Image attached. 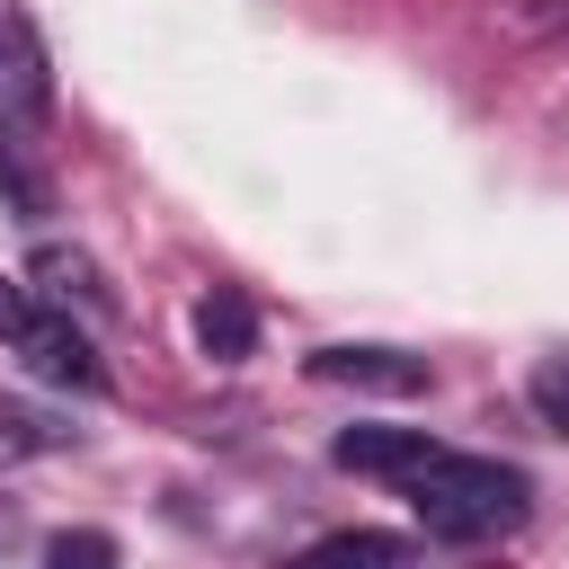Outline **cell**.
Masks as SVG:
<instances>
[{
	"label": "cell",
	"mask_w": 569,
	"mask_h": 569,
	"mask_svg": "<svg viewBox=\"0 0 569 569\" xmlns=\"http://www.w3.org/2000/svg\"><path fill=\"white\" fill-rule=\"evenodd\" d=\"M400 498L418 507V525L436 542H498L533 516V480L516 462H489V453H453L436 445L418 462V480H400Z\"/></svg>",
	"instance_id": "obj_1"
},
{
	"label": "cell",
	"mask_w": 569,
	"mask_h": 569,
	"mask_svg": "<svg viewBox=\"0 0 569 569\" xmlns=\"http://www.w3.org/2000/svg\"><path fill=\"white\" fill-rule=\"evenodd\" d=\"M0 347H9L36 382H53V391H107L98 347H89L80 320H71L62 302H44V293H18V302L0 311Z\"/></svg>",
	"instance_id": "obj_2"
},
{
	"label": "cell",
	"mask_w": 569,
	"mask_h": 569,
	"mask_svg": "<svg viewBox=\"0 0 569 569\" xmlns=\"http://www.w3.org/2000/svg\"><path fill=\"white\" fill-rule=\"evenodd\" d=\"M311 382H329V391H382V400H418L436 373H427V356H409V347H320V356H311Z\"/></svg>",
	"instance_id": "obj_3"
},
{
	"label": "cell",
	"mask_w": 569,
	"mask_h": 569,
	"mask_svg": "<svg viewBox=\"0 0 569 569\" xmlns=\"http://www.w3.org/2000/svg\"><path fill=\"white\" fill-rule=\"evenodd\" d=\"M53 107V71H44V44L18 9H0V124H44Z\"/></svg>",
	"instance_id": "obj_4"
},
{
	"label": "cell",
	"mask_w": 569,
	"mask_h": 569,
	"mask_svg": "<svg viewBox=\"0 0 569 569\" xmlns=\"http://www.w3.org/2000/svg\"><path fill=\"white\" fill-rule=\"evenodd\" d=\"M27 276H36V293H44V302H62V311H89V320H116V284L98 276V258H89V249H62V240H44V249L27 258Z\"/></svg>",
	"instance_id": "obj_5"
},
{
	"label": "cell",
	"mask_w": 569,
	"mask_h": 569,
	"mask_svg": "<svg viewBox=\"0 0 569 569\" xmlns=\"http://www.w3.org/2000/svg\"><path fill=\"white\" fill-rule=\"evenodd\" d=\"M329 453H338V471H365V480L400 489V480H418V462L436 453V436L427 427H347Z\"/></svg>",
	"instance_id": "obj_6"
},
{
	"label": "cell",
	"mask_w": 569,
	"mask_h": 569,
	"mask_svg": "<svg viewBox=\"0 0 569 569\" xmlns=\"http://www.w3.org/2000/svg\"><path fill=\"white\" fill-rule=\"evenodd\" d=\"M196 347H204L213 365H240V356L258 347V311H249V293L213 284V293L196 302Z\"/></svg>",
	"instance_id": "obj_7"
},
{
	"label": "cell",
	"mask_w": 569,
	"mask_h": 569,
	"mask_svg": "<svg viewBox=\"0 0 569 569\" xmlns=\"http://www.w3.org/2000/svg\"><path fill=\"white\" fill-rule=\"evenodd\" d=\"M0 187L18 196V213H27V222L53 204V196H44V169L27 160V124H0Z\"/></svg>",
	"instance_id": "obj_8"
},
{
	"label": "cell",
	"mask_w": 569,
	"mask_h": 569,
	"mask_svg": "<svg viewBox=\"0 0 569 569\" xmlns=\"http://www.w3.org/2000/svg\"><path fill=\"white\" fill-rule=\"evenodd\" d=\"M418 542L409 533H329V542H311V560H409Z\"/></svg>",
	"instance_id": "obj_9"
},
{
	"label": "cell",
	"mask_w": 569,
	"mask_h": 569,
	"mask_svg": "<svg viewBox=\"0 0 569 569\" xmlns=\"http://www.w3.org/2000/svg\"><path fill=\"white\" fill-rule=\"evenodd\" d=\"M525 391H533V409H542V418H551V427L569 436V356H542Z\"/></svg>",
	"instance_id": "obj_10"
},
{
	"label": "cell",
	"mask_w": 569,
	"mask_h": 569,
	"mask_svg": "<svg viewBox=\"0 0 569 569\" xmlns=\"http://www.w3.org/2000/svg\"><path fill=\"white\" fill-rule=\"evenodd\" d=\"M53 560H116L107 533H53Z\"/></svg>",
	"instance_id": "obj_11"
},
{
	"label": "cell",
	"mask_w": 569,
	"mask_h": 569,
	"mask_svg": "<svg viewBox=\"0 0 569 569\" xmlns=\"http://www.w3.org/2000/svg\"><path fill=\"white\" fill-rule=\"evenodd\" d=\"M9 302H18V284H0V311H9Z\"/></svg>",
	"instance_id": "obj_12"
}]
</instances>
